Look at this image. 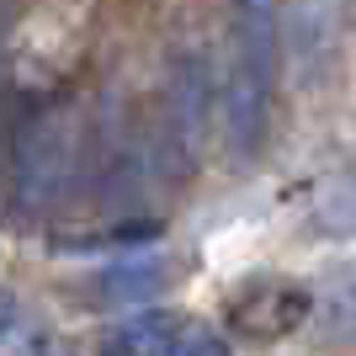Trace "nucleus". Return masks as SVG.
I'll return each mask as SVG.
<instances>
[{
  "instance_id": "1",
  "label": "nucleus",
  "mask_w": 356,
  "mask_h": 356,
  "mask_svg": "<svg viewBox=\"0 0 356 356\" xmlns=\"http://www.w3.org/2000/svg\"><path fill=\"white\" fill-rule=\"evenodd\" d=\"M277 86V0H234L229 27V86H223V128L239 154L261 149Z\"/></svg>"
},
{
  "instance_id": "2",
  "label": "nucleus",
  "mask_w": 356,
  "mask_h": 356,
  "mask_svg": "<svg viewBox=\"0 0 356 356\" xmlns=\"http://www.w3.org/2000/svg\"><path fill=\"white\" fill-rule=\"evenodd\" d=\"M86 144H90V128L70 102H48L38 112H27V122L16 128V144H11L16 202L27 213L64 202L80 165H86Z\"/></svg>"
},
{
  "instance_id": "3",
  "label": "nucleus",
  "mask_w": 356,
  "mask_h": 356,
  "mask_svg": "<svg viewBox=\"0 0 356 356\" xmlns=\"http://www.w3.org/2000/svg\"><path fill=\"white\" fill-rule=\"evenodd\" d=\"M208 118H213V74L197 54H176L165 70V128H160V149L170 170H192L208 138Z\"/></svg>"
},
{
  "instance_id": "4",
  "label": "nucleus",
  "mask_w": 356,
  "mask_h": 356,
  "mask_svg": "<svg viewBox=\"0 0 356 356\" xmlns=\"http://www.w3.org/2000/svg\"><path fill=\"white\" fill-rule=\"evenodd\" d=\"M346 11H351V0H282L277 6V32H282L287 59L303 86L325 80V70L335 64L346 43Z\"/></svg>"
},
{
  "instance_id": "5",
  "label": "nucleus",
  "mask_w": 356,
  "mask_h": 356,
  "mask_svg": "<svg viewBox=\"0 0 356 356\" xmlns=\"http://www.w3.org/2000/svg\"><path fill=\"white\" fill-rule=\"evenodd\" d=\"M229 314H234L239 335H250V341H277V335H287V330L309 314V298L298 293V287H282V282H255Z\"/></svg>"
},
{
  "instance_id": "6",
  "label": "nucleus",
  "mask_w": 356,
  "mask_h": 356,
  "mask_svg": "<svg viewBox=\"0 0 356 356\" xmlns=\"http://www.w3.org/2000/svg\"><path fill=\"white\" fill-rule=\"evenodd\" d=\"M186 335L176 314L149 309V314H128L122 325H112L102 335V356H176V341Z\"/></svg>"
},
{
  "instance_id": "7",
  "label": "nucleus",
  "mask_w": 356,
  "mask_h": 356,
  "mask_svg": "<svg viewBox=\"0 0 356 356\" xmlns=\"http://www.w3.org/2000/svg\"><path fill=\"white\" fill-rule=\"evenodd\" d=\"M160 282H165V266H154V261H122V266L102 271L96 293L112 298V303H134V298H149Z\"/></svg>"
},
{
  "instance_id": "8",
  "label": "nucleus",
  "mask_w": 356,
  "mask_h": 356,
  "mask_svg": "<svg viewBox=\"0 0 356 356\" xmlns=\"http://www.w3.org/2000/svg\"><path fill=\"white\" fill-rule=\"evenodd\" d=\"M176 356H234V351H229V341L213 335V330H192V335L176 341Z\"/></svg>"
},
{
  "instance_id": "9",
  "label": "nucleus",
  "mask_w": 356,
  "mask_h": 356,
  "mask_svg": "<svg viewBox=\"0 0 356 356\" xmlns=\"http://www.w3.org/2000/svg\"><path fill=\"white\" fill-rule=\"evenodd\" d=\"M11 325H16V298H11V293H0V335H6Z\"/></svg>"
}]
</instances>
